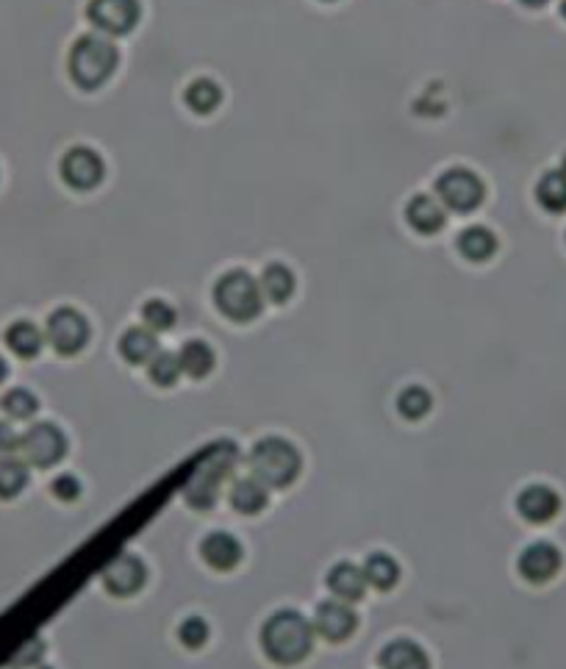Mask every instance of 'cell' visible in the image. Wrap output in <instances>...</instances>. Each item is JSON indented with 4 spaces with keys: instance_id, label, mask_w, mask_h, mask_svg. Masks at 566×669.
<instances>
[{
    "instance_id": "obj_6",
    "label": "cell",
    "mask_w": 566,
    "mask_h": 669,
    "mask_svg": "<svg viewBox=\"0 0 566 669\" xmlns=\"http://www.w3.org/2000/svg\"><path fill=\"white\" fill-rule=\"evenodd\" d=\"M64 453H67V436L53 422H37L20 436V456L31 467L39 470L53 467L64 459Z\"/></svg>"
},
{
    "instance_id": "obj_17",
    "label": "cell",
    "mask_w": 566,
    "mask_h": 669,
    "mask_svg": "<svg viewBox=\"0 0 566 669\" xmlns=\"http://www.w3.org/2000/svg\"><path fill=\"white\" fill-rule=\"evenodd\" d=\"M381 669H431L425 650L411 639H394L381 650Z\"/></svg>"
},
{
    "instance_id": "obj_33",
    "label": "cell",
    "mask_w": 566,
    "mask_h": 669,
    "mask_svg": "<svg viewBox=\"0 0 566 669\" xmlns=\"http://www.w3.org/2000/svg\"><path fill=\"white\" fill-rule=\"evenodd\" d=\"M178 639L189 650H197V647L206 645V639H209V625H206V620H200V617H186L181 622V628H178Z\"/></svg>"
},
{
    "instance_id": "obj_31",
    "label": "cell",
    "mask_w": 566,
    "mask_h": 669,
    "mask_svg": "<svg viewBox=\"0 0 566 669\" xmlns=\"http://www.w3.org/2000/svg\"><path fill=\"white\" fill-rule=\"evenodd\" d=\"M142 320H145V325H148L153 334H159V331H170V328L175 325V309L170 306V303L153 298L142 306Z\"/></svg>"
},
{
    "instance_id": "obj_26",
    "label": "cell",
    "mask_w": 566,
    "mask_h": 669,
    "mask_svg": "<svg viewBox=\"0 0 566 669\" xmlns=\"http://www.w3.org/2000/svg\"><path fill=\"white\" fill-rule=\"evenodd\" d=\"M364 575H367V583L375 586V589H392L397 578H400V564L394 561L392 556H386V553H372L364 561Z\"/></svg>"
},
{
    "instance_id": "obj_38",
    "label": "cell",
    "mask_w": 566,
    "mask_h": 669,
    "mask_svg": "<svg viewBox=\"0 0 566 669\" xmlns=\"http://www.w3.org/2000/svg\"><path fill=\"white\" fill-rule=\"evenodd\" d=\"M519 3H525V6H544L547 0H519Z\"/></svg>"
},
{
    "instance_id": "obj_15",
    "label": "cell",
    "mask_w": 566,
    "mask_h": 669,
    "mask_svg": "<svg viewBox=\"0 0 566 669\" xmlns=\"http://www.w3.org/2000/svg\"><path fill=\"white\" fill-rule=\"evenodd\" d=\"M200 556H203V561L209 564L211 570L228 572L234 570L236 564L242 561V545H239V539L231 536V533H209L203 539V545H200Z\"/></svg>"
},
{
    "instance_id": "obj_27",
    "label": "cell",
    "mask_w": 566,
    "mask_h": 669,
    "mask_svg": "<svg viewBox=\"0 0 566 669\" xmlns=\"http://www.w3.org/2000/svg\"><path fill=\"white\" fill-rule=\"evenodd\" d=\"M184 98L186 106H189L192 112L211 114L217 106H220L222 92L214 81H209V78H197V81H192V84L186 87Z\"/></svg>"
},
{
    "instance_id": "obj_16",
    "label": "cell",
    "mask_w": 566,
    "mask_h": 669,
    "mask_svg": "<svg viewBox=\"0 0 566 669\" xmlns=\"http://www.w3.org/2000/svg\"><path fill=\"white\" fill-rule=\"evenodd\" d=\"M367 575H364V567H356V564H336L331 572H328V589H331L333 595L339 597V600H345V603H356L361 597L367 595Z\"/></svg>"
},
{
    "instance_id": "obj_9",
    "label": "cell",
    "mask_w": 566,
    "mask_h": 669,
    "mask_svg": "<svg viewBox=\"0 0 566 669\" xmlns=\"http://www.w3.org/2000/svg\"><path fill=\"white\" fill-rule=\"evenodd\" d=\"M139 14H142L139 0H89L87 6L89 23L109 37H123L134 31Z\"/></svg>"
},
{
    "instance_id": "obj_18",
    "label": "cell",
    "mask_w": 566,
    "mask_h": 669,
    "mask_svg": "<svg viewBox=\"0 0 566 669\" xmlns=\"http://www.w3.org/2000/svg\"><path fill=\"white\" fill-rule=\"evenodd\" d=\"M406 220L417 234H436L444 228L442 203L431 195H417V198L408 200Z\"/></svg>"
},
{
    "instance_id": "obj_13",
    "label": "cell",
    "mask_w": 566,
    "mask_h": 669,
    "mask_svg": "<svg viewBox=\"0 0 566 669\" xmlns=\"http://www.w3.org/2000/svg\"><path fill=\"white\" fill-rule=\"evenodd\" d=\"M561 570V550L550 542H533L519 556V572L530 583H547Z\"/></svg>"
},
{
    "instance_id": "obj_24",
    "label": "cell",
    "mask_w": 566,
    "mask_h": 669,
    "mask_svg": "<svg viewBox=\"0 0 566 669\" xmlns=\"http://www.w3.org/2000/svg\"><path fill=\"white\" fill-rule=\"evenodd\" d=\"M536 200L542 209L553 211V214L566 211V170L544 173L542 181L536 184Z\"/></svg>"
},
{
    "instance_id": "obj_40",
    "label": "cell",
    "mask_w": 566,
    "mask_h": 669,
    "mask_svg": "<svg viewBox=\"0 0 566 669\" xmlns=\"http://www.w3.org/2000/svg\"><path fill=\"white\" fill-rule=\"evenodd\" d=\"M37 669H48V667H37Z\"/></svg>"
},
{
    "instance_id": "obj_37",
    "label": "cell",
    "mask_w": 566,
    "mask_h": 669,
    "mask_svg": "<svg viewBox=\"0 0 566 669\" xmlns=\"http://www.w3.org/2000/svg\"><path fill=\"white\" fill-rule=\"evenodd\" d=\"M6 375H9V364L3 361V356H0V384L6 381Z\"/></svg>"
},
{
    "instance_id": "obj_19",
    "label": "cell",
    "mask_w": 566,
    "mask_h": 669,
    "mask_svg": "<svg viewBox=\"0 0 566 669\" xmlns=\"http://www.w3.org/2000/svg\"><path fill=\"white\" fill-rule=\"evenodd\" d=\"M159 353V339L150 328H128L120 336V356L131 364H148Z\"/></svg>"
},
{
    "instance_id": "obj_23",
    "label": "cell",
    "mask_w": 566,
    "mask_h": 669,
    "mask_svg": "<svg viewBox=\"0 0 566 669\" xmlns=\"http://www.w3.org/2000/svg\"><path fill=\"white\" fill-rule=\"evenodd\" d=\"M178 361H181V372H186L189 378H206L214 367V350L203 339H192L181 347Z\"/></svg>"
},
{
    "instance_id": "obj_1",
    "label": "cell",
    "mask_w": 566,
    "mask_h": 669,
    "mask_svg": "<svg viewBox=\"0 0 566 669\" xmlns=\"http://www.w3.org/2000/svg\"><path fill=\"white\" fill-rule=\"evenodd\" d=\"M261 647L281 667L300 664L314 650V625L292 608L275 611L261 628Z\"/></svg>"
},
{
    "instance_id": "obj_35",
    "label": "cell",
    "mask_w": 566,
    "mask_h": 669,
    "mask_svg": "<svg viewBox=\"0 0 566 669\" xmlns=\"http://www.w3.org/2000/svg\"><path fill=\"white\" fill-rule=\"evenodd\" d=\"M50 489H53V495L59 497V500H67V503L81 495V484H78V478H75V475H59V478L53 481Z\"/></svg>"
},
{
    "instance_id": "obj_11",
    "label": "cell",
    "mask_w": 566,
    "mask_h": 669,
    "mask_svg": "<svg viewBox=\"0 0 566 669\" xmlns=\"http://www.w3.org/2000/svg\"><path fill=\"white\" fill-rule=\"evenodd\" d=\"M358 625L356 611L345 600H325L314 614V633H320L328 642H345L353 636Z\"/></svg>"
},
{
    "instance_id": "obj_34",
    "label": "cell",
    "mask_w": 566,
    "mask_h": 669,
    "mask_svg": "<svg viewBox=\"0 0 566 669\" xmlns=\"http://www.w3.org/2000/svg\"><path fill=\"white\" fill-rule=\"evenodd\" d=\"M42 653H45V642H42V639H31V642L14 656L12 667H37L39 661H42Z\"/></svg>"
},
{
    "instance_id": "obj_8",
    "label": "cell",
    "mask_w": 566,
    "mask_h": 669,
    "mask_svg": "<svg viewBox=\"0 0 566 669\" xmlns=\"http://www.w3.org/2000/svg\"><path fill=\"white\" fill-rule=\"evenodd\" d=\"M45 339L62 356L81 353L89 342L87 317L75 309H56L48 317V325H45Z\"/></svg>"
},
{
    "instance_id": "obj_2",
    "label": "cell",
    "mask_w": 566,
    "mask_h": 669,
    "mask_svg": "<svg viewBox=\"0 0 566 669\" xmlns=\"http://www.w3.org/2000/svg\"><path fill=\"white\" fill-rule=\"evenodd\" d=\"M236 461H239V450H236L234 442L222 439L217 445L206 447L203 453V461L195 470V475L186 481L184 486V500L192 508H200L206 511L217 503L220 497V486L222 481L234 472Z\"/></svg>"
},
{
    "instance_id": "obj_21",
    "label": "cell",
    "mask_w": 566,
    "mask_h": 669,
    "mask_svg": "<svg viewBox=\"0 0 566 669\" xmlns=\"http://www.w3.org/2000/svg\"><path fill=\"white\" fill-rule=\"evenodd\" d=\"M458 250L467 256L469 261H486L497 253V236L483 228V225H472L458 236Z\"/></svg>"
},
{
    "instance_id": "obj_29",
    "label": "cell",
    "mask_w": 566,
    "mask_h": 669,
    "mask_svg": "<svg viewBox=\"0 0 566 669\" xmlns=\"http://www.w3.org/2000/svg\"><path fill=\"white\" fill-rule=\"evenodd\" d=\"M0 409L6 411L12 420H31L39 409V400L34 397V392L28 389H9L6 395L0 397Z\"/></svg>"
},
{
    "instance_id": "obj_36",
    "label": "cell",
    "mask_w": 566,
    "mask_h": 669,
    "mask_svg": "<svg viewBox=\"0 0 566 669\" xmlns=\"http://www.w3.org/2000/svg\"><path fill=\"white\" fill-rule=\"evenodd\" d=\"M17 447H20V436L14 434L9 422H0V459L12 456Z\"/></svg>"
},
{
    "instance_id": "obj_10",
    "label": "cell",
    "mask_w": 566,
    "mask_h": 669,
    "mask_svg": "<svg viewBox=\"0 0 566 669\" xmlns=\"http://www.w3.org/2000/svg\"><path fill=\"white\" fill-rule=\"evenodd\" d=\"M103 159L92 148H73L64 153L62 159V178L64 184L73 186L78 192H87L103 181Z\"/></svg>"
},
{
    "instance_id": "obj_28",
    "label": "cell",
    "mask_w": 566,
    "mask_h": 669,
    "mask_svg": "<svg viewBox=\"0 0 566 669\" xmlns=\"http://www.w3.org/2000/svg\"><path fill=\"white\" fill-rule=\"evenodd\" d=\"M28 484V470H25L23 461L12 459H0V500H12L25 489Z\"/></svg>"
},
{
    "instance_id": "obj_32",
    "label": "cell",
    "mask_w": 566,
    "mask_h": 669,
    "mask_svg": "<svg viewBox=\"0 0 566 669\" xmlns=\"http://www.w3.org/2000/svg\"><path fill=\"white\" fill-rule=\"evenodd\" d=\"M150 378H153V384L159 386H173L178 378H181V361L173 353H156L153 359H150Z\"/></svg>"
},
{
    "instance_id": "obj_3",
    "label": "cell",
    "mask_w": 566,
    "mask_h": 669,
    "mask_svg": "<svg viewBox=\"0 0 566 669\" xmlns=\"http://www.w3.org/2000/svg\"><path fill=\"white\" fill-rule=\"evenodd\" d=\"M247 470L267 489H283L295 484V478L300 475V453L292 442H286L281 436H267L250 450Z\"/></svg>"
},
{
    "instance_id": "obj_4",
    "label": "cell",
    "mask_w": 566,
    "mask_h": 669,
    "mask_svg": "<svg viewBox=\"0 0 566 669\" xmlns=\"http://www.w3.org/2000/svg\"><path fill=\"white\" fill-rule=\"evenodd\" d=\"M117 62H120V53H117V48L111 45L109 39L87 34V37L75 39V45L70 48L67 67H70V78L78 87L98 89L117 70Z\"/></svg>"
},
{
    "instance_id": "obj_20",
    "label": "cell",
    "mask_w": 566,
    "mask_h": 669,
    "mask_svg": "<svg viewBox=\"0 0 566 669\" xmlns=\"http://www.w3.org/2000/svg\"><path fill=\"white\" fill-rule=\"evenodd\" d=\"M6 345L14 356L20 359H34L39 356V350L45 345V334L39 331L37 325L28 323V320H17L6 328Z\"/></svg>"
},
{
    "instance_id": "obj_30",
    "label": "cell",
    "mask_w": 566,
    "mask_h": 669,
    "mask_svg": "<svg viewBox=\"0 0 566 669\" xmlns=\"http://www.w3.org/2000/svg\"><path fill=\"white\" fill-rule=\"evenodd\" d=\"M431 392L428 389H422V386H408L400 392L397 397V409L400 414L406 417V420H422L428 411H431Z\"/></svg>"
},
{
    "instance_id": "obj_14",
    "label": "cell",
    "mask_w": 566,
    "mask_h": 669,
    "mask_svg": "<svg viewBox=\"0 0 566 669\" xmlns=\"http://www.w3.org/2000/svg\"><path fill=\"white\" fill-rule=\"evenodd\" d=\"M517 511L525 517L528 522H550L561 511V497L555 495L550 486L544 484H533L528 489H522L517 497Z\"/></svg>"
},
{
    "instance_id": "obj_5",
    "label": "cell",
    "mask_w": 566,
    "mask_h": 669,
    "mask_svg": "<svg viewBox=\"0 0 566 669\" xmlns=\"http://www.w3.org/2000/svg\"><path fill=\"white\" fill-rule=\"evenodd\" d=\"M264 295H261L259 281L245 270H231L225 273L214 286V303L217 309L234 320V323H250L261 314L264 306Z\"/></svg>"
},
{
    "instance_id": "obj_25",
    "label": "cell",
    "mask_w": 566,
    "mask_h": 669,
    "mask_svg": "<svg viewBox=\"0 0 566 669\" xmlns=\"http://www.w3.org/2000/svg\"><path fill=\"white\" fill-rule=\"evenodd\" d=\"M231 506L242 514H259L261 508H267V486L256 478H242L231 489Z\"/></svg>"
},
{
    "instance_id": "obj_22",
    "label": "cell",
    "mask_w": 566,
    "mask_h": 669,
    "mask_svg": "<svg viewBox=\"0 0 566 669\" xmlns=\"http://www.w3.org/2000/svg\"><path fill=\"white\" fill-rule=\"evenodd\" d=\"M261 295L272 303H286V300L292 298V292H295V275L289 267H283V264H270L264 273H261Z\"/></svg>"
},
{
    "instance_id": "obj_39",
    "label": "cell",
    "mask_w": 566,
    "mask_h": 669,
    "mask_svg": "<svg viewBox=\"0 0 566 669\" xmlns=\"http://www.w3.org/2000/svg\"><path fill=\"white\" fill-rule=\"evenodd\" d=\"M561 14H564V17H566V0H564V3H561Z\"/></svg>"
},
{
    "instance_id": "obj_12",
    "label": "cell",
    "mask_w": 566,
    "mask_h": 669,
    "mask_svg": "<svg viewBox=\"0 0 566 669\" xmlns=\"http://www.w3.org/2000/svg\"><path fill=\"white\" fill-rule=\"evenodd\" d=\"M145 578H148L145 564L136 556H131V553H123V556H117L106 567V572H103V586L109 589L111 595L128 597L136 595L142 589Z\"/></svg>"
},
{
    "instance_id": "obj_7",
    "label": "cell",
    "mask_w": 566,
    "mask_h": 669,
    "mask_svg": "<svg viewBox=\"0 0 566 669\" xmlns=\"http://www.w3.org/2000/svg\"><path fill=\"white\" fill-rule=\"evenodd\" d=\"M436 195H439V203H444L447 209L458 211V214H469V211H475L483 203L486 186L472 170L453 167V170L439 175Z\"/></svg>"
}]
</instances>
